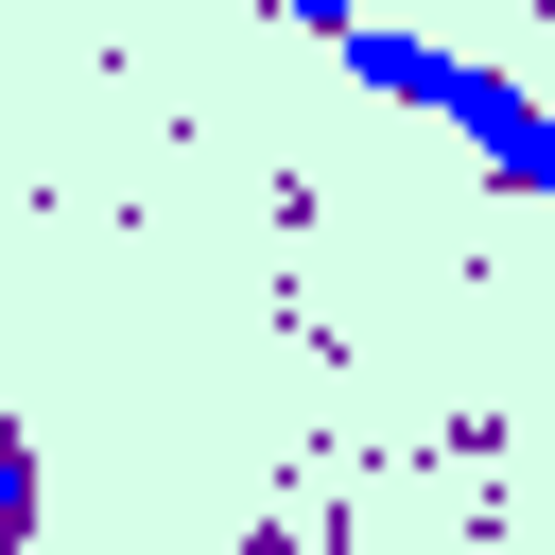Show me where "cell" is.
Instances as JSON below:
<instances>
[{
	"mask_svg": "<svg viewBox=\"0 0 555 555\" xmlns=\"http://www.w3.org/2000/svg\"><path fill=\"white\" fill-rule=\"evenodd\" d=\"M312 35H330L347 87H382L399 121H451L520 208H555V104H538L520 69H486V52H451V35H399V17H347V0H312Z\"/></svg>",
	"mask_w": 555,
	"mask_h": 555,
	"instance_id": "6da1fadb",
	"label": "cell"
},
{
	"mask_svg": "<svg viewBox=\"0 0 555 555\" xmlns=\"http://www.w3.org/2000/svg\"><path fill=\"white\" fill-rule=\"evenodd\" d=\"M35 538V451H17V416H0V555Z\"/></svg>",
	"mask_w": 555,
	"mask_h": 555,
	"instance_id": "7a4b0ae2",
	"label": "cell"
}]
</instances>
